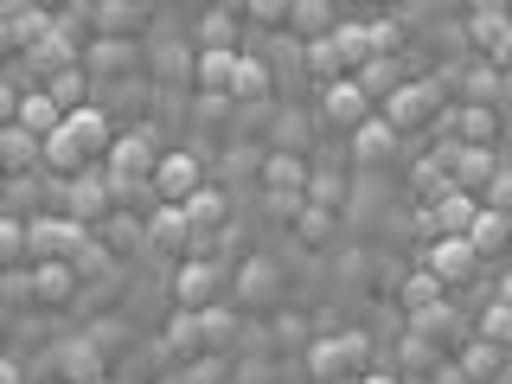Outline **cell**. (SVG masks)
Listing matches in <instances>:
<instances>
[{"label": "cell", "mask_w": 512, "mask_h": 384, "mask_svg": "<svg viewBox=\"0 0 512 384\" xmlns=\"http://www.w3.org/2000/svg\"><path fill=\"white\" fill-rule=\"evenodd\" d=\"M109 199H116V180H109L103 167H90V173H77V180L64 186V218L90 231L96 218H109Z\"/></svg>", "instance_id": "obj_5"}, {"label": "cell", "mask_w": 512, "mask_h": 384, "mask_svg": "<svg viewBox=\"0 0 512 384\" xmlns=\"http://www.w3.org/2000/svg\"><path fill=\"white\" fill-rule=\"evenodd\" d=\"M404 365H436V346H429V333H404Z\"/></svg>", "instance_id": "obj_45"}, {"label": "cell", "mask_w": 512, "mask_h": 384, "mask_svg": "<svg viewBox=\"0 0 512 384\" xmlns=\"http://www.w3.org/2000/svg\"><path fill=\"white\" fill-rule=\"evenodd\" d=\"M308 71L320 77V84H346V52H340V45H333V39H320V45H308Z\"/></svg>", "instance_id": "obj_31"}, {"label": "cell", "mask_w": 512, "mask_h": 384, "mask_svg": "<svg viewBox=\"0 0 512 384\" xmlns=\"http://www.w3.org/2000/svg\"><path fill=\"white\" fill-rule=\"evenodd\" d=\"M180 384H231V372H224L218 352H205V359H192V365H186V378H180Z\"/></svg>", "instance_id": "obj_39"}, {"label": "cell", "mask_w": 512, "mask_h": 384, "mask_svg": "<svg viewBox=\"0 0 512 384\" xmlns=\"http://www.w3.org/2000/svg\"><path fill=\"white\" fill-rule=\"evenodd\" d=\"M352 77H359V90H365V96H372V90H384V103H391V96L404 90V84H397V71H391V58H372L365 71H352Z\"/></svg>", "instance_id": "obj_37"}, {"label": "cell", "mask_w": 512, "mask_h": 384, "mask_svg": "<svg viewBox=\"0 0 512 384\" xmlns=\"http://www.w3.org/2000/svg\"><path fill=\"white\" fill-rule=\"evenodd\" d=\"M288 32H295V39H308V45H320V39H333V32H340V13H333L327 0H295Z\"/></svg>", "instance_id": "obj_21"}, {"label": "cell", "mask_w": 512, "mask_h": 384, "mask_svg": "<svg viewBox=\"0 0 512 384\" xmlns=\"http://www.w3.org/2000/svg\"><path fill=\"white\" fill-rule=\"evenodd\" d=\"M199 320H205V340H212V352H218L224 340H231V314H224V308H205Z\"/></svg>", "instance_id": "obj_44"}, {"label": "cell", "mask_w": 512, "mask_h": 384, "mask_svg": "<svg viewBox=\"0 0 512 384\" xmlns=\"http://www.w3.org/2000/svg\"><path fill=\"white\" fill-rule=\"evenodd\" d=\"M199 52H231V20H224V13H212V20L199 26Z\"/></svg>", "instance_id": "obj_40"}, {"label": "cell", "mask_w": 512, "mask_h": 384, "mask_svg": "<svg viewBox=\"0 0 512 384\" xmlns=\"http://www.w3.org/2000/svg\"><path fill=\"white\" fill-rule=\"evenodd\" d=\"M26 231H32V263H77V250L90 244V231L84 224H71V218H26Z\"/></svg>", "instance_id": "obj_3"}, {"label": "cell", "mask_w": 512, "mask_h": 384, "mask_svg": "<svg viewBox=\"0 0 512 384\" xmlns=\"http://www.w3.org/2000/svg\"><path fill=\"white\" fill-rule=\"evenodd\" d=\"M500 301H506V308H512V269H506V276H500Z\"/></svg>", "instance_id": "obj_47"}, {"label": "cell", "mask_w": 512, "mask_h": 384, "mask_svg": "<svg viewBox=\"0 0 512 384\" xmlns=\"http://www.w3.org/2000/svg\"><path fill=\"white\" fill-rule=\"evenodd\" d=\"M436 109H442V84L436 77H423V84H404L384 103V122L404 135V128H423V122H436Z\"/></svg>", "instance_id": "obj_9"}, {"label": "cell", "mask_w": 512, "mask_h": 384, "mask_svg": "<svg viewBox=\"0 0 512 384\" xmlns=\"http://www.w3.org/2000/svg\"><path fill=\"white\" fill-rule=\"evenodd\" d=\"M154 58H160V64H154V71H160V77H180V71H186V64H199V58H186V52H180V45H173V39H167V45H160V52H154Z\"/></svg>", "instance_id": "obj_43"}, {"label": "cell", "mask_w": 512, "mask_h": 384, "mask_svg": "<svg viewBox=\"0 0 512 384\" xmlns=\"http://www.w3.org/2000/svg\"><path fill=\"white\" fill-rule=\"evenodd\" d=\"M52 365L64 372V384H96L103 378V352H96V340H64L52 352Z\"/></svg>", "instance_id": "obj_19"}, {"label": "cell", "mask_w": 512, "mask_h": 384, "mask_svg": "<svg viewBox=\"0 0 512 384\" xmlns=\"http://www.w3.org/2000/svg\"><path fill=\"white\" fill-rule=\"evenodd\" d=\"M148 244H154V250H186V244H199L186 205H154V212H148Z\"/></svg>", "instance_id": "obj_16"}, {"label": "cell", "mask_w": 512, "mask_h": 384, "mask_svg": "<svg viewBox=\"0 0 512 384\" xmlns=\"http://www.w3.org/2000/svg\"><path fill=\"white\" fill-rule=\"evenodd\" d=\"M327 231H333V212H327V205H308V212L295 218V237H301V244H327Z\"/></svg>", "instance_id": "obj_38"}, {"label": "cell", "mask_w": 512, "mask_h": 384, "mask_svg": "<svg viewBox=\"0 0 512 384\" xmlns=\"http://www.w3.org/2000/svg\"><path fill=\"white\" fill-rule=\"evenodd\" d=\"M442 167H448V186L455 192H487L493 186V148H468V141H448L442 148Z\"/></svg>", "instance_id": "obj_10"}, {"label": "cell", "mask_w": 512, "mask_h": 384, "mask_svg": "<svg viewBox=\"0 0 512 384\" xmlns=\"http://www.w3.org/2000/svg\"><path fill=\"white\" fill-rule=\"evenodd\" d=\"M250 13V20L256 26H269V32H282L288 26V13H295V7H282V0H256V7H244Z\"/></svg>", "instance_id": "obj_42"}, {"label": "cell", "mask_w": 512, "mask_h": 384, "mask_svg": "<svg viewBox=\"0 0 512 384\" xmlns=\"http://www.w3.org/2000/svg\"><path fill=\"white\" fill-rule=\"evenodd\" d=\"M199 192H205V160L199 154H186V148L160 154V167H154V205H192Z\"/></svg>", "instance_id": "obj_2"}, {"label": "cell", "mask_w": 512, "mask_h": 384, "mask_svg": "<svg viewBox=\"0 0 512 384\" xmlns=\"http://www.w3.org/2000/svg\"><path fill=\"white\" fill-rule=\"evenodd\" d=\"M442 295H448V288H442L436 276H429V269H410V276H404V288H397V301L410 308V320L436 314V308H442Z\"/></svg>", "instance_id": "obj_23"}, {"label": "cell", "mask_w": 512, "mask_h": 384, "mask_svg": "<svg viewBox=\"0 0 512 384\" xmlns=\"http://www.w3.org/2000/svg\"><path fill=\"white\" fill-rule=\"evenodd\" d=\"M461 141H468V148H493V109L487 103L461 109Z\"/></svg>", "instance_id": "obj_35"}, {"label": "cell", "mask_w": 512, "mask_h": 384, "mask_svg": "<svg viewBox=\"0 0 512 384\" xmlns=\"http://www.w3.org/2000/svg\"><path fill=\"white\" fill-rule=\"evenodd\" d=\"M0 384H26V365H20V359H7V365H0Z\"/></svg>", "instance_id": "obj_46"}, {"label": "cell", "mask_w": 512, "mask_h": 384, "mask_svg": "<svg viewBox=\"0 0 512 384\" xmlns=\"http://www.w3.org/2000/svg\"><path fill=\"white\" fill-rule=\"evenodd\" d=\"M263 186L269 192H288V199H308V186H314V167L301 154H288V148H276L263 160Z\"/></svg>", "instance_id": "obj_15"}, {"label": "cell", "mask_w": 512, "mask_h": 384, "mask_svg": "<svg viewBox=\"0 0 512 384\" xmlns=\"http://www.w3.org/2000/svg\"><path fill=\"white\" fill-rule=\"evenodd\" d=\"M135 13H141V7H128V0H103V7H90L96 39H122V32L135 26Z\"/></svg>", "instance_id": "obj_30"}, {"label": "cell", "mask_w": 512, "mask_h": 384, "mask_svg": "<svg viewBox=\"0 0 512 384\" xmlns=\"http://www.w3.org/2000/svg\"><path fill=\"white\" fill-rule=\"evenodd\" d=\"M128 58H135V45H128V39H96V45H90V64H84V71H103V77H116V71H128Z\"/></svg>", "instance_id": "obj_33"}, {"label": "cell", "mask_w": 512, "mask_h": 384, "mask_svg": "<svg viewBox=\"0 0 512 384\" xmlns=\"http://www.w3.org/2000/svg\"><path fill=\"white\" fill-rule=\"evenodd\" d=\"M480 212H487V205H480L474 192H448V199H436V205L423 212V224H429L436 237H474Z\"/></svg>", "instance_id": "obj_13"}, {"label": "cell", "mask_w": 512, "mask_h": 384, "mask_svg": "<svg viewBox=\"0 0 512 384\" xmlns=\"http://www.w3.org/2000/svg\"><path fill=\"white\" fill-rule=\"evenodd\" d=\"M308 372H314L320 384H333V378H359V372H365V333L314 340V346H308Z\"/></svg>", "instance_id": "obj_4"}, {"label": "cell", "mask_w": 512, "mask_h": 384, "mask_svg": "<svg viewBox=\"0 0 512 384\" xmlns=\"http://www.w3.org/2000/svg\"><path fill=\"white\" fill-rule=\"evenodd\" d=\"M352 160H359V167H391L397 160V128L384 116H372L359 135H352Z\"/></svg>", "instance_id": "obj_18"}, {"label": "cell", "mask_w": 512, "mask_h": 384, "mask_svg": "<svg viewBox=\"0 0 512 384\" xmlns=\"http://www.w3.org/2000/svg\"><path fill=\"white\" fill-rule=\"evenodd\" d=\"M500 384H512V359H506V372H500Z\"/></svg>", "instance_id": "obj_49"}, {"label": "cell", "mask_w": 512, "mask_h": 384, "mask_svg": "<svg viewBox=\"0 0 512 384\" xmlns=\"http://www.w3.org/2000/svg\"><path fill=\"white\" fill-rule=\"evenodd\" d=\"M64 135H71V148L84 154L90 167H103V160H109V148H116V141H122V135H116V122H109V109H103V103L77 109V116L64 122Z\"/></svg>", "instance_id": "obj_8"}, {"label": "cell", "mask_w": 512, "mask_h": 384, "mask_svg": "<svg viewBox=\"0 0 512 384\" xmlns=\"http://www.w3.org/2000/svg\"><path fill=\"white\" fill-rule=\"evenodd\" d=\"M333 45H340V52H346V64H352V71H365V64H372L378 58V39H372V26H352V20H340V32H333Z\"/></svg>", "instance_id": "obj_27"}, {"label": "cell", "mask_w": 512, "mask_h": 384, "mask_svg": "<svg viewBox=\"0 0 512 384\" xmlns=\"http://www.w3.org/2000/svg\"><path fill=\"white\" fill-rule=\"evenodd\" d=\"M500 64H506V71H512V45H506V58H500Z\"/></svg>", "instance_id": "obj_50"}, {"label": "cell", "mask_w": 512, "mask_h": 384, "mask_svg": "<svg viewBox=\"0 0 512 384\" xmlns=\"http://www.w3.org/2000/svg\"><path fill=\"white\" fill-rule=\"evenodd\" d=\"M500 372H506V352L487 346V340H468V352H461V378L468 384H500Z\"/></svg>", "instance_id": "obj_24"}, {"label": "cell", "mask_w": 512, "mask_h": 384, "mask_svg": "<svg viewBox=\"0 0 512 384\" xmlns=\"http://www.w3.org/2000/svg\"><path fill=\"white\" fill-rule=\"evenodd\" d=\"M224 212H231V199H224L218 186H205L199 199L186 205V218H192V231H199V244H205V231H224Z\"/></svg>", "instance_id": "obj_28"}, {"label": "cell", "mask_w": 512, "mask_h": 384, "mask_svg": "<svg viewBox=\"0 0 512 384\" xmlns=\"http://www.w3.org/2000/svg\"><path fill=\"white\" fill-rule=\"evenodd\" d=\"M154 167H160V148H154L148 128L122 135L116 148H109V160H103V173L116 180V192H122V186H154Z\"/></svg>", "instance_id": "obj_1"}, {"label": "cell", "mask_w": 512, "mask_h": 384, "mask_svg": "<svg viewBox=\"0 0 512 384\" xmlns=\"http://www.w3.org/2000/svg\"><path fill=\"white\" fill-rule=\"evenodd\" d=\"M77 269L71 263H32V301H45V308H64V301L77 295Z\"/></svg>", "instance_id": "obj_20"}, {"label": "cell", "mask_w": 512, "mask_h": 384, "mask_svg": "<svg viewBox=\"0 0 512 384\" xmlns=\"http://www.w3.org/2000/svg\"><path fill=\"white\" fill-rule=\"evenodd\" d=\"M468 244L480 250V263H487V256H506V250H512V212H480V224H474Z\"/></svg>", "instance_id": "obj_25"}, {"label": "cell", "mask_w": 512, "mask_h": 384, "mask_svg": "<svg viewBox=\"0 0 512 384\" xmlns=\"http://www.w3.org/2000/svg\"><path fill=\"white\" fill-rule=\"evenodd\" d=\"M474 340H487V346H512V308H506V301H493V308L487 314H480V333H474Z\"/></svg>", "instance_id": "obj_36"}, {"label": "cell", "mask_w": 512, "mask_h": 384, "mask_svg": "<svg viewBox=\"0 0 512 384\" xmlns=\"http://www.w3.org/2000/svg\"><path fill=\"white\" fill-rule=\"evenodd\" d=\"M480 205H487V212H512V167L493 173V186L480 192Z\"/></svg>", "instance_id": "obj_41"}, {"label": "cell", "mask_w": 512, "mask_h": 384, "mask_svg": "<svg viewBox=\"0 0 512 384\" xmlns=\"http://www.w3.org/2000/svg\"><path fill=\"white\" fill-rule=\"evenodd\" d=\"M52 13H39L32 7V0H7V7H0V39H7V52H39L45 39H52Z\"/></svg>", "instance_id": "obj_7"}, {"label": "cell", "mask_w": 512, "mask_h": 384, "mask_svg": "<svg viewBox=\"0 0 512 384\" xmlns=\"http://www.w3.org/2000/svg\"><path fill=\"white\" fill-rule=\"evenodd\" d=\"M192 58H199V64H192V84H199V96H231L244 52H192Z\"/></svg>", "instance_id": "obj_17"}, {"label": "cell", "mask_w": 512, "mask_h": 384, "mask_svg": "<svg viewBox=\"0 0 512 384\" xmlns=\"http://www.w3.org/2000/svg\"><path fill=\"white\" fill-rule=\"evenodd\" d=\"M231 384H237V378H231Z\"/></svg>", "instance_id": "obj_51"}, {"label": "cell", "mask_w": 512, "mask_h": 384, "mask_svg": "<svg viewBox=\"0 0 512 384\" xmlns=\"http://www.w3.org/2000/svg\"><path fill=\"white\" fill-rule=\"evenodd\" d=\"M468 32H474V45H487L493 58H506V45H512V7H474V20H468Z\"/></svg>", "instance_id": "obj_22"}, {"label": "cell", "mask_w": 512, "mask_h": 384, "mask_svg": "<svg viewBox=\"0 0 512 384\" xmlns=\"http://www.w3.org/2000/svg\"><path fill=\"white\" fill-rule=\"evenodd\" d=\"M173 295H180V314H205V308H218V295H224V269L212 263V256H192V263H180V276H173Z\"/></svg>", "instance_id": "obj_6"}, {"label": "cell", "mask_w": 512, "mask_h": 384, "mask_svg": "<svg viewBox=\"0 0 512 384\" xmlns=\"http://www.w3.org/2000/svg\"><path fill=\"white\" fill-rule=\"evenodd\" d=\"M45 96H52V103L64 109V116L90 109V103H84V64H77V71H64V77H52V84H45Z\"/></svg>", "instance_id": "obj_34"}, {"label": "cell", "mask_w": 512, "mask_h": 384, "mask_svg": "<svg viewBox=\"0 0 512 384\" xmlns=\"http://www.w3.org/2000/svg\"><path fill=\"white\" fill-rule=\"evenodd\" d=\"M359 384H397V378H391V372H365Z\"/></svg>", "instance_id": "obj_48"}, {"label": "cell", "mask_w": 512, "mask_h": 384, "mask_svg": "<svg viewBox=\"0 0 512 384\" xmlns=\"http://www.w3.org/2000/svg\"><path fill=\"white\" fill-rule=\"evenodd\" d=\"M167 352H180L186 365L205 359V352H212V340H205V320H199V314H180V320L167 327Z\"/></svg>", "instance_id": "obj_26"}, {"label": "cell", "mask_w": 512, "mask_h": 384, "mask_svg": "<svg viewBox=\"0 0 512 384\" xmlns=\"http://www.w3.org/2000/svg\"><path fill=\"white\" fill-rule=\"evenodd\" d=\"M429 276H436L442 288H461V282H468L474 276V269H480V250L468 244V237H436V244H429Z\"/></svg>", "instance_id": "obj_11"}, {"label": "cell", "mask_w": 512, "mask_h": 384, "mask_svg": "<svg viewBox=\"0 0 512 384\" xmlns=\"http://www.w3.org/2000/svg\"><path fill=\"white\" fill-rule=\"evenodd\" d=\"M320 116H327L333 128H346V135H359V128L372 122V96L359 90V77H346V84L320 90Z\"/></svg>", "instance_id": "obj_12"}, {"label": "cell", "mask_w": 512, "mask_h": 384, "mask_svg": "<svg viewBox=\"0 0 512 384\" xmlns=\"http://www.w3.org/2000/svg\"><path fill=\"white\" fill-rule=\"evenodd\" d=\"M0 160H7L13 180H32V173L45 167V141L32 135V128H20V122H7L0 128Z\"/></svg>", "instance_id": "obj_14"}, {"label": "cell", "mask_w": 512, "mask_h": 384, "mask_svg": "<svg viewBox=\"0 0 512 384\" xmlns=\"http://www.w3.org/2000/svg\"><path fill=\"white\" fill-rule=\"evenodd\" d=\"M231 96H237V103H263V96H269V64L263 58H244V64H237Z\"/></svg>", "instance_id": "obj_32"}, {"label": "cell", "mask_w": 512, "mask_h": 384, "mask_svg": "<svg viewBox=\"0 0 512 384\" xmlns=\"http://www.w3.org/2000/svg\"><path fill=\"white\" fill-rule=\"evenodd\" d=\"M276 288H282V276H276V263H244V276H237V295L244 301H276Z\"/></svg>", "instance_id": "obj_29"}]
</instances>
